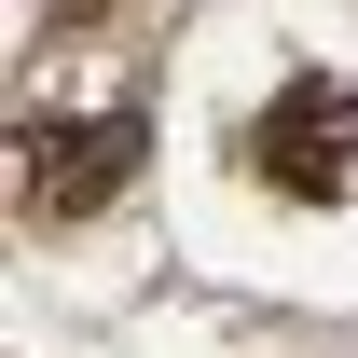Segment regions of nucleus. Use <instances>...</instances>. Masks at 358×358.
Listing matches in <instances>:
<instances>
[{
	"label": "nucleus",
	"instance_id": "f257e3e1",
	"mask_svg": "<svg viewBox=\"0 0 358 358\" xmlns=\"http://www.w3.org/2000/svg\"><path fill=\"white\" fill-rule=\"evenodd\" d=\"M248 166L275 179V193H303V207H345L358 193V96L345 83H289L248 124Z\"/></svg>",
	"mask_w": 358,
	"mask_h": 358
},
{
	"label": "nucleus",
	"instance_id": "f03ea898",
	"mask_svg": "<svg viewBox=\"0 0 358 358\" xmlns=\"http://www.w3.org/2000/svg\"><path fill=\"white\" fill-rule=\"evenodd\" d=\"M138 179V124L124 110H83V124H28V221H83Z\"/></svg>",
	"mask_w": 358,
	"mask_h": 358
}]
</instances>
